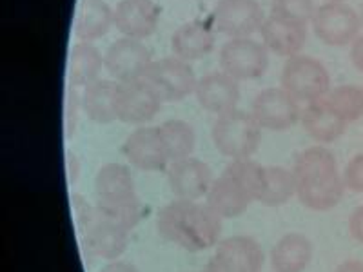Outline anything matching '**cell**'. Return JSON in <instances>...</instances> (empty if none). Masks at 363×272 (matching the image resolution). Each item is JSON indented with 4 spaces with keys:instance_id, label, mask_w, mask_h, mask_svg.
Returning a JSON list of instances; mask_svg holds the SVG:
<instances>
[{
    "instance_id": "obj_1",
    "label": "cell",
    "mask_w": 363,
    "mask_h": 272,
    "mask_svg": "<svg viewBox=\"0 0 363 272\" xmlns=\"http://www.w3.org/2000/svg\"><path fill=\"white\" fill-rule=\"evenodd\" d=\"M157 229L184 251L200 252L216 247L222 234V218L199 200H173L157 216Z\"/></svg>"
},
{
    "instance_id": "obj_2",
    "label": "cell",
    "mask_w": 363,
    "mask_h": 272,
    "mask_svg": "<svg viewBox=\"0 0 363 272\" xmlns=\"http://www.w3.org/2000/svg\"><path fill=\"white\" fill-rule=\"evenodd\" d=\"M293 173L296 176V196L307 209L323 212L342 202L345 183L336 157L329 149L316 145L301 151Z\"/></svg>"
},
{
    "instance_id": "obj_3",
    "label": "cell",
    "mask_w": 363,
    "mask_h": 272,
    "mask_svg": "<svg viewBox=\"0 0 363 272\" xmlns=\"http://www.w3.org/2000/svg\"><path fill=\"white\" fill-rule=\"evenodd\" d=\"M264 171L265 165H260L251 158L231 160L223 173L213 181L206 203L222 220L244 215L260 194Z\"/></svg>"
},
{
    "instance_id": "obj_4",
    "label": "cell",
    "mask_w": 363,
    "mask_h": 272,
    "mask_svg": "<svg viewBox=\"0 0 363 272\" xmlns=\"http://www.w3.org/2000/svg\"><path fill=\"white\" fill-rule=\"evenodd\" d=\"M96 209L108 218L133 229L140 220V202L136 198L135 178L128 165L108 164L95 178Z\"/></svg>"
},
{
    "instance_id": "obj_5",
    "label": "cell",
    "mask_w": 363,
    "mask_h": 272,
    "mask_svg": "<svg viewBox=\"0 0 363 272\" xmlns=\"http://www.w3.org/2000/svg\"><path fill=\"white\" fill-rule=\"evenodd\" d=\"M77 216L87 254L113 261L128 249L131 229L124 223L104 216L96 207H89L87 203L79 207Z\"/></svg>"
},
{
    "instance_id": "obj_6",
    "label": "cell",
    "mask_w": 363,
    "mask_h": 272,
    "mask_svg": "<svg viewBox=\"0 0 363 272\" xmlns=\"http://www.w3.org/2000/svg\"><path fill=\"white\" fill-rule=\"evenodd\" d=\"M213 144L223 157L231 160L251 158L262 142V128L251 113L233 109L216 116L213 129Z\"/></svg>"
},
{
    "instance_id": "obj_7",
    "label": "cell",
    "mask_w": 363,
    "mask_h": 272,
    "mask_svg": "<svg viewBox=\"0 0 363 272\" xmlns=\"http://www.w3.org/2000/svg\"><path fill=\"white\" fill-rule=\"evenodd\" d=\"M281 87L298 102H316L329 95L330 74L316 58L296 55L285 62L281 71Z\"/></svg>"
},
{
    "instance_id": "obj_8",
    "label": "cell",
    "mask_w": 363,
    "mask_h": 272,
    "mask_svg": "<svg viewBox=\"0 0 363 272\" xmlns=\"http://www.w3.org/2000/svg\"><path fill=\"white\" fill-rule=\"evenodd\" d=\"M144 80L157 91L162 102L184 100L191 93H194L199 84L189 62L178 57L162 58L151 64Z\"/></svg>"
},
{
    "instance_id": "obj_9",
    "label": "cell",
    "mask_w": 363,
    "mask_h": 272,
    "mask_svg": "<svg viewBox=\"0 0 363 272\" xmlns=\"http://www.w3.org/2000/svg\"><path fill=\"white\" fill-rule=\"evenodd\" d=\"M220 66L235 80H256L267 71V47L252 38H229L220 50Z\"/></svg>"
},
{
    "instance_id": "obj_10",
    "label": "cell",
    "mask_w": 363,
    "mask_h": 272,
    "mask_svg": "<svg viewBox=\"0 0 363 272\" xmlns=\"http://www.w3.org/2000/svg\"><path fill=\"white\" fill-rule=\"evenodd\" d=\"M362 17L343 2H325L313 17L314 35L327 45H349L359 37Z\"/></svg>"
},
{
    "instance_id": "obj_11",
    "label": "cell",
    "mask_w": 363,
    "mask_h": 272,
    "mask_svg": "<svg viewBox=\"0 0 363 272\" xmlns=\"http://www.w3.org/2000/svg\"><path fill=\"white\" fill-rule=\"evenodd\" d=\"M211 21L216 31L225 37L249 38L260 31L265 15L256 0H218Z\"/></svg>"
},
{
    "instance_id": "obj_12",
    "label": "cell",
    "mask_w": 363,
    "mask_h": 272,
    "mask_svg": "<svg viewBox=\"0 0 363 272\" xmlns=\"http://www.w3.org/2000/svg\"><path fill=\"white\" fill-rule=\"evenodd\" d=\"M264 251L255 238L231 236L218 242L203 272H260Z\"/></svg>"
},
{
    "instance_id": "obj_13",
    "label": "cell",
    "mask_w": 363,
    "mask_h": 272,
    "mask_svg": "<svg viewBox=\"0 0 363 272\" xmlns=\"http://www.w3.org/2000/svg\"><path fill=\"white\" fill-rule=\"evenodd\" d=\"M151 64V53L142 40L128 37L113 42L104 55V67L120 84L142 80Z\"/></svg>"
},
{
    "instance_id": "obj_14",
    "label": "cell",
    "mask_w": 363,
    "mask_h": 272,
    "mask_svg": "<svg viewBox=\"0 0 363 272\" xmlns=\"http://www.w3.org/2000/svg\"><path fill=\"white\" fill-rule=\"evenodd\" d=\"M252 116L258 125L269 131H284L301 118L300 102L284 87H269L252 102Z\"/></svg>"
},
{
    "instance_id": "obj_15",
    "label": "cell",
    "mask_w": 363,
    "mask_h": 272,
    "mask_svg": "<svg viewBox=\"0 0 363 272\" xmlns=\"http://www.w3.org/2000/svg\"><path fill=\"white\" fill-rule=\"evenodd\" d=\"M209 165L199 158L187 157L171 162L167 167V183L171 193L180 200H200L207 196L213 186Z\"/></svg>"
},
{
    "instance_id": "obj_16",
    "label": "cell",
    "mask_w": 363,
    "mask_h": 272,
    "mask_svg": "<svg viewBox=\"0 0 363 272\" xmlns=\"http://www.w3.org/2000/svg\"><path fill=\"white\" fill-rule=\"evenodd\" d=\"M122 153L136 169L149 171V173L165 171L171 164L158 128L136 129L125 138Z\"/></svg>"
},
{
    "instance_id": "obj_17",
    "label": "cell",
    "mask_w": 363,
    "mask_h": 272,
    "mask_svg": "<svg viewBox=\"0 0 363 272\" xmlns=\"http://www.w3.org/2000/svg\"><path fill=\"white\" fill-rule=\"evenodd\" d=\"M162 108V98L144 79L122 84L118 98V120L129 125H140L153 120Z\"/></svg>"
},
{
    "instance_id": "obj_18",
    "label": "cell",
    "mask_w": 363,
    "mask_h": 272,
    "mask_svg": "<svg viewBox=\"0 0 363 272\" xmlns=\"http://www.w3.org/2000/svg\"><path fill=\"white\" fill-rule=\"evenodd\" d=\"M160 15L155 0H120L115 8V26L124 37L144 40L157 31Z\"/></svg>"
},
{
    "instance_id": "obj_19",
    "label": "cell",
    "mask_w": 363,
    "mask_h": 272,
    "mask_svg": "<svg viewBox=\"0 0 363 272\" xmlns=\"http://www.w3.org/2000/svg\"><path fill=\"white\" fill-rule=\"evenodd\" d=\"M194 95L206 111L220 116L236 109V103L240 100L238 80H235L223 71L209 73L199 80Z\"/></svg>"
},
{
    "instance_id": "obj_20",
    "label": "cell",
    "mask_w": 363,
    "mask_h": 272,
    "mask_svg": "<svg viewBox=\"0 0 363 272\" xmlns=\"http://www.w3.org/2000/svg\"><path fill=\"white\" fill-rule=\"evenodd\" d=\"M262 40L278 57H296L307 42V26L271 15L262 24Z\"/></svg>"
},
{
    "instance_id": "obj_21",
    "label": "cell",
    "mask_w": 363,
    "mask_h": 272,
    "mask_svg": "<svg viewBox=\"0 0 363 272\" xmlns=\"http://www.w3.org/2000/svg\"><path fill=\"white\" fill-rule=\"evenodd\" d=\"M122 84L116 80H96L84 87L80 108L96 124H111L118 120V98Z\"/></svg>"
},
{
    "instance_id": "obj_22",
    "label": "cell",
    "mask_w": 363,
    "mask_h": 272,
    "mask_svg": "<svg viewBox=\"0 0 363 272\" xmlns=\"http://www.w3.org/2000/svg\"><path fill=\"white\" fill-rule=\"evenodd\" d=\"M171 50L174 57L186 62L200 60L215 50V31L209 22H187L174 31L171 38Z\"/></svg>"
},
{
    "instance_id": "obj_23",
    "label": "cell",
    "mask_w": 363,
    "mask_h": 272,
    "mask_svg": "<svg viewBox=\"0 0 363 272\" xmlns=\"http://www.w3.org/2000/svg\"><path fill=\"white\" fill-rule=\"evenodd\" d=\"M301 124L311 138L320 144L338 140L347 129V122L335 111L327 98L307 103V108L301 111Z\"/></svg>"
},
{
    "instance_id": "obj_24",
    "label": "cell",
    "mask_w": 363,
    "mask_h": 272,
    "mask_svg": "<svg viewBox=\"0 0 363 272\" xmlns=\"http://www.w3.org/2000/svg\"><path fill=\"white\" fill-rule=\"evenodd\" d=\"M115 24V9L106 0H82L74 18V37L79 42H93L108 35Z\"/></svg>"
},
{
    "instance_id": "obj_25",
    "label": "cell",
    "mask_w": 363,
    "mask_h": 272,
    "mask_svg": "<svg viewBox=\"0 0 363 272\" xmlns=\"http://www.w3.org/2000/svg\"><path fill=\"white\" fill-rule=\"evenodd\" d=\"M313 260V244L307 236L291 232L280 238L271 252L274 272H303Z\"/></svg>"
},
{
    "instance_id": "obj_26",
    "label": "cell",
    "mask_w": 363,
    "mask_h": 272,
    "mask_svg": "<svg viewBox=\"0 0 363 272\" xmlns=\"http://www.w3.org/2000/svg\"><path fill=\"white\" fill-rule=\"evenodd\" d=\"M104 57L91 42H77L69 55V82L73 87H87L100 80Z\"/></svg>"
},
{
    "instance_id": "obj_27",
    "label": "cell",
    "mask_w": 363,
    "mask_h": 272,
    "mask_svg": "<svg viewBox=\"0 0 363 272\" xmlns=\"http://www.w3.org/2000/svg\"><path fill=\"white\" fill-rule=\"evenodd\" d=\"M293 196H296V176L293 171L278 165H265L264 183L256 202L267 207H280Z\"/></svg>"
},
{
    "instance_id": "obj_28",
    "label": "cell",
    "mask_w": 363,
    "mask_h": 272,
    "mask_svg": "<svg viewBox=\"0 0 363 272\" xmlns=\"http://www.w3.org/2000/svg\"><path fill=\"white\" fill-rule=\"evenodd\" d=\"M158 129H160V136L171 162L191 157V153L194 151V144H196V136H194V129L187 122L169 120Z\"/></svg>"
},
{
    "instance_id": "obj_29",
    "label": "cell",
    "mask_w": 363,
    "mask_h": 272,
    "mask_svg": "<svg viewBox=\"0 0 363 272\" xmlns=\"http://www.w3.org/2000/svg\"><path fill=\"white\" fill-rule=\"evenodd\" d=\"M325 98L347 124L356 122L363 116V87L338 86L330 89Z\"/></svg>"
},
{
    "instance_id": "obj_30",
    "label": "cell",
    "mask_w": 363,
    "mask_h": 272,
    "mask_svg": "<svg viewBox=\"0 0 363 272\" xmlns=\"http://www.w3.org/2000/svg\"><path fill=\"white\" fill-rule=\"evenodd\" d=\"M314 13H316L314 0H272L271 2V15L298 22L301 26L313 22Z\"/></svg>"
},
{
    "instance_id": "obj_31",
    "label": "cell",
    "mask_w": 363,
    "mask_h": 272,
    "mask_svg": "<svg viewBox=\"0 0 363 272\" xmlns=\"http://www.w3.org/2000/svg\"><path fill=\"white\" fill-rule=\"evenodd\" d=\"M343 183L345 189L352 193H363V153L356 154L343 171Z\"/></svg>"
},
{
    "instance_id": "obj_32",
    "label": "cell",
    "mask_w": 363,
    "mask_h": 272,
    "mask_svg": "<svg viewBox=\"0 0 363 272\" xmlns=\"http://www.w3.org/2000/svg\"><path fill=\"white\" fill-rule=\"evenodd\" d=\"M349 232L358 244L363 245V205L352 210L351 218H349Z\"/></svg>"
},
{
    "instance_id": "obj_33",
    "label": "cell",
    "mask_w": 363,
    "mask_h": 272,
    "mask_svg": "<svg viewBox=\"0 0 363 272\" xmlns=\"http://www.w3.org/2000/svg\"><path fill=\"white\" fill-rule=\"evenodd\" d=\"M351 62L354 64L356 69L363 73V35H359L351 47Z\"/></svg>"
},
{
    "instance_id": "obj_34",
    "label": "cell",
    "mask_w": 363,
    "mask_h": 272,
    "mask_svg": "<svg viewBox=\"0 0 363 272\" xmlns=\"http://www.w3.org/2000/svg\"><path fill=\"white\" fill-rule=\"evenodd\" d=\"M99 272H140V271H138V268H136L133 264H129V261L113 260L111 264H108L106 267H102Z\"/></svg>"
},
{
    "instance_id": "obj_35",
    "label": "cell",
    "mask_w": 363,
    "mask_h": 272,
    "mask_svg": "<svg viewBox=\"0 0 363 272\" xmlns=\"http://www.w3.org/2000/svg\"><path fill=\"white\" fill-rule=\"evenodd\" d=\"M335 272H363V261L359 260H349L343 261L336 267Z\"/></svg>"
},
{
    "instance_id": "obj_36",
    "label": "cell",
    "mask_w": 363,
    "mask_h": 272,
    "mask_svg": "<svg viewBox=\"0 0 363 272\" xmlns=\"http://www.w3.org/2000/svg\"><path fill=\"white\" fill-rule=\"evenodd\" d=\"M327 2H343V0H327Z\"/></svg>"
},
{
    "instance_id": "obj_37",
    "label": "cell",
    "mask_w": 363,
    "mask_h": 272,
    "mask_svg": "<svg viewBox=\"0 0 363 272\" xmlns=\"http://www.w3.org/2000/svg\"><path fill=\"white\" fill-rule=\"evenodd\" d=\"M359 17H362V24H363V8H362V15H359Z\"/></svg>"
}]
</instances>
